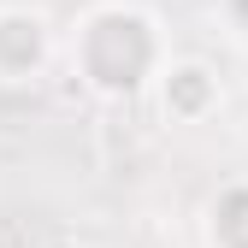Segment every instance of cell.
I'll use <instances>...</instances> for the list:
<instances>
[{
	"label": "cell",
	"mask_w": 248,
	"mask_h": 248,
	"mask_svg": "<svg viewBox=\"0 0 248 248\" xmlns=\"http://www.w3.org/2000/svg\"><path fill=\"white\" fill-rule=\"evenodd\" d=\"M65 59H71V77L89 89L95 101H136L154 89L166 65V30L148 6L136 0H101L89 6L71 36H65Z\"/></svg>",
	"instance_id": "6da1fadb"
},
{
	"label": "cell",
	"mask_w": 248,
	"mask_h": 248,
	"mask_svg": "<svg viewBox=\"0 0 248 248\" xmlns=\"http://www.w3.org/2000/svg\"><path fill=\"white\" fill-rule=\"evenodd\" d=\"M207 248H248V177L225 183L207 207Z\"/></svg>",
	"instance_id": "277c9868"
},
{
	"label": "cell",
	"mask_w": 248,
	"mask_h": 248,
	"mask_svg": "<svg viewBox=\"0 0 248 248\" xmlns=\"http://www.w3.org/2000/svg\"><path fill=\"white\" fill-rule=\"evenodd\" d=\"M154 101H160V118L166 124H207L213 112L225 107V83L207 59H189V53H171L160 77H154Z\"/></svg>",
	"instance_id": "3957f363"
},
{
	"label": "cell",
	"mask_w": 248,
	"mask_h": 248,
	"mask_svg": "<svg viewBox=\"0 0 248 248\" xmlns=\"http://www.w3.org/2000/svg\"><path fill=\"white\" fill-rule=\"evenodd\" d=\"M59 53V30L42 6H24V0H0V83H36Z\"/></svg>",
	"instance_id": "7a4b0ae2"
},
{
	"label": "cell",
	"mask_w": 248,
	"mask_h": 248,
	"mask_svg": "<svg viewBox=\"0 0 248 248\" xmlns=\"http://www.w3.org/2000/svg\"><path fill=\"white\" fill-rule=\"evenodd\" d=\"M42 248H95V242H83V236H53V242H42Z\"/></svg>",
	"instance_id": "5b68a950"
}]
</instances>
